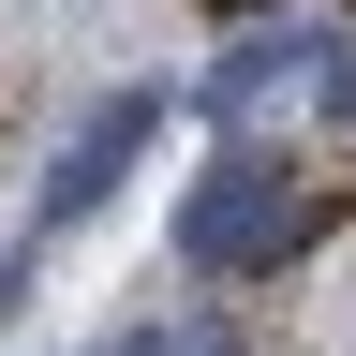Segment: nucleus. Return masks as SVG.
Listing matches in <instances>:
<instances>
[{"mask_svg": "<svg viewBox=\"0 0 356 356\" xmlns=\"http://www.w3.org/2000/svg\"><path fill=\"white\" fill-rule=\"evenodd\" d=\"M119 356H238V327H134Z\"/></svg>", "mask_w": 356, "mask_h": 356, "instance_id": "3", "label": "nucleus"}, {"mask_svg": "<svg viewBox=\"0 0 356 356\" xmlns=\"http://www.w3.org/2000/svg\"><path fill=\"white\" fill-rule=\"evenodd\" d=\"M149 134H163V89H104V104L74 119V149H60V178H44V222H89L119 193L134 163H149Z\"/></svg>", "mask_w": 356, "mask_h": 356, "instance_id": "2", "label": "nucleus"}, {"mask_svg": "<svg viewBox=\"0 0 356 356\" xmlns=\"http://www.w3.org/2000/svg\"><path fill=\"white\" fill-rule=\"evenodd\" d=\"M312 89H327V119H356V44H327V74H312Z\"/></svg>", "mask_w": 356, "mask_h": 356, "instance_id": "4", "label": "nucleus"}, {"mask_svg": "<svg viewBox=\"0 0 356 356\" xmlns=\"http://www.w3.org/2000/svg\"><path fill=\"white\" fill-rule=\"evenodd\" d=\"M297 252V178L267 149H222L193 193H178V267H208V282H252V267Z\"/></svg>", "mask_w": 356, "mask_h": 356, "instance_id": "1", "label": "nucleus"}]
</instances>
